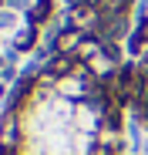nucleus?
I'll return each mask as SVG.
<instances>
[{
  "label": "nucleus",
  "instance_id": "obj_1",
  "mask_svg": "<svg viewBox=\"0 0 148 155\" xmlns=\"http://www.w3.org/2000/svg\"><path fill=\"white\" fill-rule=\"evenodd\" d=\"M67 24L84 31V34H98V27H101V10L94 4H74L71 14H67Z\"/></svg>",
  "mask_w": 148,
  "mask_h": 155
},
{
  "label": "nucleus",
  "instance_id": "obj_2",
  "mask_svg": "<svg viewBox=\"0 0 148 155\" xmlns=\"http://www.w3.org/2000/svg\"><path fill=\"white\" fill-rule=\"evenodd\" d=\"M84 37H88L84 31H78V27H71V24H64V27L57 31V37H54V54H67V58H74Z\"/></svg>",
  "mask_w": 148,
  "mask_h": 155
},
{
  "label": "nucleus",
  "instance_id": "obj_3",
  "mask_svg": "<svg viewBox=\"0 0 148 155\" xmlns=\"http://www.w3.org/2000/svg\"><path fill=\"white\" fill-rule=\"evenodd\" d=\"M17 111H7L4 121H0V145H4L7 152H17Z\"/></svg>",
  "mask_w": 148,
  "mask_h": 155
},
{
  "label": "nucleus",
  "instance_id": "obj_4",
  "mask_svg": "<svg viewBox=\"0 0 148 155\" xmlns=\"http://www.w3.org/2000/svg\"><path fill=\"white\" fill-rule=\"evenodd\" d=\"M54 17V0H34V7H31V24H47Z\"/></svg>",
  "mask_w": 148,
  "mask_h": 155
},
{
  "label": "nucleus",
  "instance_id": "obj_5",
  "mask_svg": "<svg viewBox=\"0 0 148 155\" xmlns=\"http://www.w3.org/2000/svg\"><path fill=\"white\" fill-rule=\"evenodd\" d=\"M34 44H37V24H31V27L14 41V51H17V54H24V51H31Z\"/></svg>",
  "mask_w": 148,
  "mask_h": 155
},
{
  "label": "nucleus",
  "instance_id": "obj_6",
  "mask_svg": "<svg viewBox=\"0 0 148 155\" xmlns=\"http://www.w3.org/2000/svg\"><path fill=\"white\" fill-rule=\"evenodd\" d=\"M141 118H145V121H148V105H145V115H141Z\"/></svg>",
  "mask_w": 148,
  "mask_h": 155
}]
</instances>
